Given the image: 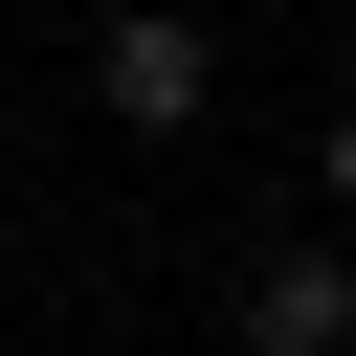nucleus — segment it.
<instances>
[{
    "label": "nucleus",
    "instance_id": "f257e3e1",
    "mask_svg": "<svg viewBox=\"0 0 356 356\" xmlns=\"http://www.w3.org/2000/svg\"><path fill=\"white\" fill-rule=\"evenodd\" d=\"M89 89H111V134H200V89H222V44H200L178 0H134V22L89 44Z\"/></svg>",
    "mask_w": 356,
    "mask_h": 356
},
{
    "label": "nucleus",
    "instance_id": "f03ea898",
    "mask_svg": "<svg viewBox=\"0 0 356 356\" xmlns=\"http://www.w3.org/2000/svg\"><path fill=\"white\" fill-rule=\"evenodd\" d=\"M334 334H356V267H312V245H289V267L245 289V356H334Z\"/></svg>",
    "mask_w": 356,
    "mask_h": 356
},
{
    "label": "nucleus",
    "instance_id": "7ed1b4c3",
    "mask_svg": "<svg viewBox=\"0 0 356 356\" xmlns=\"http://www.w3.org/2000/svg\"><path fill=\"white\" fill-rule=\"evenodd\" d=\"M312 178H334V200H356V111H334V156H312Z\"/></svg>",
    "mask_w": 356,
    "mask_h": 356
},
{
    "label": "nucleus",
    "instance_id": "20e7f679",
    "mask_svg": "<svg viewBox=\"0 0 356 356\" xmlns=\"http://www.w3.org/2000/svg\"><path fill=\"white\" fill-rule=\"evenodd\" d=\"M334 356H356V334H334Z\"/></svg>",
    "mask_w": 356,
    "mask_h": 356
}]
</instances>
